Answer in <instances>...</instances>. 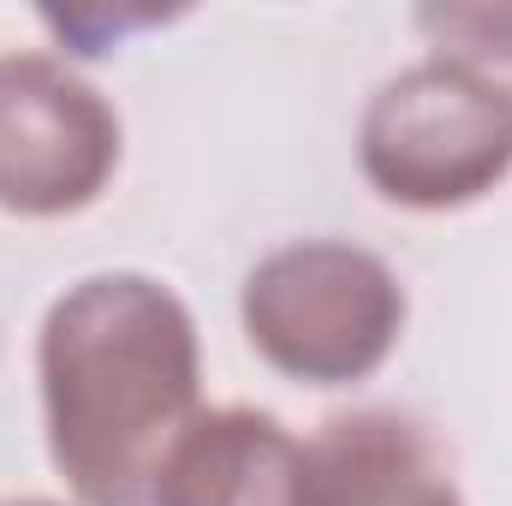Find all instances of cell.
Listing matches in <instances>:
<instances>
[{"instance_id": "obj_1", "label": "cell", "mask_w": 512, "mask_h": 506, "mask_svg": "<svg viewBox=\"0 0 512 506\" xmlns=\"http://www.w3.org/2000/svg\"><path fill=\"white\" fill-rule=\"evenodd\" d=\"M48 453L84 506H155L197 417V322L149 274H90L42 322Z\"/></svg>"}, {"instance_id": "obj_2", "label": "cell", "mask_w": 512, "mask_h": 506, "mask_svg": "<svg viewBox=\"0 0 512 506\" xmlns=\"http://www.w3.org/2000/svg\"><path fill=\"white\" fill-rule=\"evenodd\" d=\"M239 310L251 346L280 376L346 387L387 364L405 328V286L376 251L304 239L256 262Z\"/></svg>"}, {"instance_id": "obj_3", "label": "cell", "mask_w": 512, "mask_h": 506, "mask_svg": "<svg viewBox=\"0 0 512 506\" xmlns=\"http://www.w3.org/2000/svg\"><path fill=\"white\" fill-rule=\"evenodd\" d=\"M358 161L387 203L459 209L512 173V90L465 60H423L364 108Z\"/></svg>"}, {"instance_id": "obj_4", "label": "cell", "mask_w": 512, "mask_h": 506, "mask_svg": "<svg viewBox=\"0 0 512 506\" xmlns=\"http://www.w3.org/2000/svg\"><path fill=\"white\" fill-rule=\"evenodd\" d=\"M120 120L96 84L54 54H0V209L72 215L102 197Z\"/></svg>"}, {"instance_id": "obj_5", "label": "cell", "mask_w": 512, "mask_h": 506, "mask_svg": "<svg viewBox=\"0 0 512 506\" xmlns=\"http://www.w3.org/2000/svg\"><path fill=\"white\" fill-rule=\"evenodd\" d=\"M155 506H310V447L268 411H197L161 465Z\"/></svg>"}, {"instance_id": "obj_6", "label": "cell", "mask_w": 512, "mask_h": 506, "mask_svg": "<svg viewBox=\"0 0 512 506\" xmlns=\"http://www.w3.org/2000/svg\"><path fill=\"white\" fill-rule=\"evenodd\" d=\"M310 506H465L441 447L393 417H334L310 441Z\"/></svg>"}, {"instance_id": "obj_7", "label": "cell", "mask_w": 512, "mask_h": 506, "mask_svg": "<svg viewBox=\"0 0 512 506\" xmlns=\"http://www.w3.org/2000/svg\"><path fill=\"white\" fill-rule=\"evenodd\" d=\"M0 506H54V501H0Z\"/></svg>"}]
</instances>
